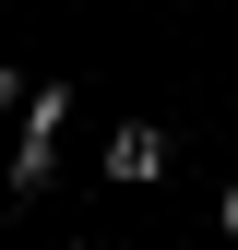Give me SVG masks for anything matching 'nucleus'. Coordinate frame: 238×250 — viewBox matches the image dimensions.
<instances>
[{
  "instance_id": "obj_4",
  "label": "nucleus",
  "mask_w": 238,
  "mask_h": 250,
  "mask_svg": "<svg viewBox=\"0 0 238 250\" xmlns=\"http://www.w3.org/2000/svg\"><path fill=\"white\" fill-rule=\"evenodd\" d=\"M215 227H226V238H238V179H226V191H215Z\"/></svg>"
},
{
  "instance_id": "obj_2",
  "label": "nucleus",
  "mask_w": 238,
  "mask_h": 250,
  "mask_svg": "<svg viewBox=\"0 0 238 250\" xmlns=\"http://www.w3.org/2000/svg\"><path fill=\"white\" fill-rule=\"evenodd\" d=\"M155 179H167V131L119 119V131H107V191H155Z\"/></svg>"
},
{
  "instance_id": "obj_3",
  "label": "nucleus",
  "mask_w": 238,
  "mask_h": 250,
  "mask_svg": "<svg viewBox=\"0 0 238 250\" xmlns=\"http://www.w3.org/2000/svg\"><path fill=\"white\" fill-rule=\"evenodd\" d=\"M12 107H36V96H24V72H12V60H0V119H12Z\"/></svg>"
},
{
  "instance_id": "obj_1",
  "label": "nucleus",
  "mask_w": 238,
  "mask_h": 250,
  "mask_svg": "<svg viewBox=\"0 0 238 250\" xmlns=\"http://www.w3.org/2000/svg\"><path fill=\"white\" fill-rule=\"evenodd\" d=\"M60 119H72V83H36V107H24V143H12V191H24V203L60 179Z\"/></svg>"
},
{
  "instance_id": "obj_5",
  "label": "nucleus",
  "mask_w": 238,
  "mask_h": 250,
  "mask_svg": "<svg viewBox=\"0 0 238 250\" xmlns=\"http://www.w3.org/2000/svg\"><path fill=\"white\" fill-rule=\"evenodd\" d=\"M72 250H107V238H72Z\"/></svg>"
}]
</instances>
